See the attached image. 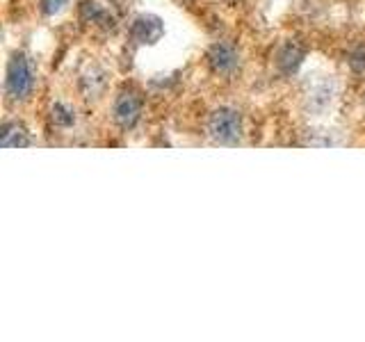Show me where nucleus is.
<instances>
[{
  "label": "nucleus",
  "mask_w": 365,
  "mask_h": 342,
  "mask_svg": "<svg viewBox=\"0 0 365 342\" xmlns=\"http://www.w3.org/2000/svg\"><path fill=\"white\" fill-rule=\"evenodd\" d=\"M34 85H37V71H34V64L28 55L16 53L11 60L7 62V71H5V96L11 103H26Z\"/></svg>",
  "instance_id": "obj_1"
},
{
  "label": "nucleus",
  "mask_w": 365,
  "mask_h": 342,
  "mask_svg": "<svg viewBox=\"0 0 365 342\" xmlns=\"http://www.w3.org/2000/svg\"><path fill=\"white\" fill-rule=\"evenodd\" d=\"M242 130V114L235 108H220L208 119V135L217 144H237Z\"/></svg>",
  "instance_id": "obj_2"
},
{
  "label": "nucleus",
  "mask_w": 365,
  "mask_h": 342,
  "mask_svg": "<svg viewBox=\"0 0 365 342\" xmlns=\"http://www.w3.org/2000/svg\"><path fill=\"white\" fill-rule=\"evenodd\" d=\"M142 110H144V98L137 89L125 87L121 89L117 98L112 103V119L114 123L119 125L123 130L135 128L137 123L142 119Z\"/></svg>",
  "instance_id": "obj_3"
},
{
  "label": "nucleus",
  "mask_w": 365,
  "mask_h": 342,
  "mask_svg": "<svg viewBox=\"0 0 365 342\" xmlns=\"http://www.w3.org/2000/svg\"><path fill=\"white\" fill-rule=\"evenodd\" d=\"M205 62H208L210 71L215 76L231 78L240 71V66H242V57H240V51L233 43L217 41L210 46L208 53H205Z\"/></svg>",
  "instance_id": "obj_4"
},
{
  "label": "nucleus",
  "mask_w": 365,
  "mask_h": 342,
  "mask_svg": "<svg viewBox=\"0 0 365 342\" xmlns=\"http://www.w3.org/2000/svg\"><path fill=\"white\" fill-rule=\"evenodd\" d=\"M163 32H165L163 21H160L158 16H151V14H142L133 21L130 37L137 43H155L160 37H163Z\"/></svg>",
  "instance_id": "obj_5"
},
{
  "label": "nucleus",
  "mask_w": 365,
  "mask_h": 342,
  "mask_svg": "<svg viewBox=\"0 0 365 342\" xmlns=\"http://www.w3.org/2000/svg\"><path fill=\"white\" fill-rule=\"evenodd\" d=\"M302 60H304V51L297 48L294 43H290V46H283V48L279 51L277 66L283 73H292V71H297V66L302 64Z\"/></svg>",
  "instance_id": "obj_6"
},
{
  "label": "nucleus",
  "mask_w": 365,
  "mask_h": 342,
  "mask_svg": "<svg viewBox=\"0 0 365 342\" xmlns=\"http://www.w3.org/2000/svg\"><path fill=\"white\" fill-rule=\"evenodd\" d=\"M30 140L26 135V128L19 123V121H7L3 125V146L9 148V146H28Z\"/></svg>",
  "instance_id": "obj_7"
},
{
  "label": "nucleus",
  "mask_w": 365,
  "mask_h": 342,
  "mask_svg": "<svg viewBox=\"0 0 365 342\" xmlns=\"http://www.w3.org/2000/svg\"><path fill=\"white\" fill-rule=\"evenodd\" d=\"M53 121L57 125H62V128H66V125H71L76 121V114L71 108L64 105V103H57V105L53 108Z\"/></svg>",
  "instance_id": "obj_8"
},
{
  "label": "nucleus",
  "mask_w": 365,
  "mask_h": 342,
  "mask_svg": "<svg viewBox=\"0 0 365 342\" xmlns=\"http://www.w3.org/2000/svg\"><path fill=\"white\" fill-rule=\"evenodd\" d=\"M347 64L354 73H365V46H356L351 48L349 57H347Z\"/></svg>",
  "instance_id": "obj_9"
},
{
  "label": "nucleus",
  "mask_w": 365,
  "mask_h": 342,
  "mask_svg": "<svg viewBox=\"0 0 365 342\" xmlns=\"http://www.w3.org/2000/svg\"><path fill=\"white\" fill-rule=\"evenodd\" d=\"M68 5V0H41V11L46 16H55V14H60V11Z\"/></svg>",
  "instance_id": "obj_10"
}]
</instances>
